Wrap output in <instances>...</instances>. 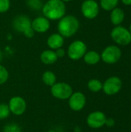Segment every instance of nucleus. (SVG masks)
<instances>
[{"label":"nucleus","instance_id":"1","mask_svg":"<svg viewBox=\"0 0 131 132\" xmlns=\"http://www.w3.org/2000/svg\"><path fill=\"white\" fill-rule=\"evenodd\" d=\"M43 15L49 20H59L65 15L66 5L62 0H48L42 7Z\"/></svg>","mask_w":131,"mask_h":132},{"label":"nucleus","instance_id":"2","mask_svg":"<svg viewBox=\"0 0 131 132\" xmlns=\"http://www.w3.org/2000/svg\"><path fill=\"white\" fill-rule=\"evenodd\" d=\"M57 28L61 36L69 38L77 32L80 28V22L78 19L73 15H64L59 19Z\"/></svg>","mask_w":131,"mask_h":132},{"label":"nucleus","instance_id":"3","mask_svg":"<svg viewBox=\"0 0 131 132\" xmlns=\"http://www.w3.org/2000/svg\"><path fill=\"white\" fill-rule=\"evenodd\" d=\"M12 27L27 38H32L34 36L35 32L32 28V21L25 15H19L15 17L12 21Z\"/></svg>","mask_w":131,"mask_h":132},{"label":"nucleus","instance_id":"4","mask_svg":"<svg viewBox=\"0 0 131 132\" xmlns=\"http://www.w3.org/2000/svg\"><path fill=\"white\" fill-rule=\"evenodd\" d=\"M114 43L120 46H127L131 43V33L129 29L122 26H116L110 32Z\"/></svg>","mask_w":131,"mask_h":132},{"label":"nucleus","instance_id":"5","mask_svg":"<svg viewBox=\"0 0 131 132\" xmlns=\"http://www.w3.org/2000/svg\"><path fill=\"white\" fill-rule=\"evenodd\" d=\"M121 56L122 51L120 47L116 45H110L103 50L100 58L105 63L114 64L120 60Z\"/></svg>","mask_w":131,"mask_h":132},{"label":"nucleus","instance_id":"6","mask_svg":"<svg viewBox=\"0 0 131 132\" xmlns=\"http://www.w3.org/2000/svg\"><path fill=\"white\" fill-rule=\"evenodd\" d=\"M51 94L59 100H68L73 94L72 87L65 82H56L51 87Z\"/></svg>","mask_w":131,"mask_h":132},{"label":"nucleus","instance_id":"7","mask_svg":"<svg viewBox=\"0 0 131 132\" xmlns=\"http://www.w3.org/2000/svg\"><path fill=\"white\" fill-rule=\"evenodd\" d=\"M87 52V46L86 43L81 40L73 41L68 47L67 54L73 60H79L83 57Z\"/></svg>","mask_w":131,"mask_h":132},{"label":"nucleus","instance_id":"8","mask_svg":"<svg viewBox=\"0 0 131 132\" xmlns=\"http://www.w3.org/2000/svg\"><path fill=\"white\" fill-rule=\"evenodd\" d=\"M122 88V80L120 77L113 76L105 80L103 84V91L108 96H113L118 94Z\"/></svg>","mask_w":131,"mask_h":132},{"label":"nucleus","instance_id":"9","mask_svg":"<svg viewBox=\"0 0 131 132\" xmlns=\"http://www.w3.org/2000/svg\"><path fill=\"white\" fill-rule=\"evenodd\" d=\"M100 11V5L95 0H85L81 5L83 15L88 19H93L97 17Z\"/></svg>","mask_w":131,"mask_h":132},{"label":"nucleus","instance_id":"10","mask_svg":"<svg viewBox=\"0 0 131 132\" xmlns=\"http://www.w3.org/2000/svg\"><path fill=\"white\" fill-rule=\"evenodd\" d=\"M10 112L15 116L22 115L26 111V102L25 99L20 96L12 97L8 104Z\"/></svg>","mask_w":131,"mask_h":132},{"label":"nucleus","instance_id":"11","mask_svg":"<svg viewBox=\"0 0 131 132\" xmlns=\"http://www.w3.org/2000/svg\"><path fill=\"white\" fill-rule=\"evenodd\" d=\"M106 120L107 117L103 112L96 111L89 114L86 118V124L91 128L99 129L105 125Z\"/></svg>","mask_w":131,"mask_h":132},{"label":"nucleus","instance_id":"12","mask_svg":"<svg viewBox=\"0 0 131 132\" xmlns=\"http://www.w3.org/2000/svg\"><path fill=\"white\" fill-rule=\"evenodd\" d=\"M69 106L73 111H80L83 110L86 103V98L84 94L80 91L73 92L71 96L68 99Z\"/></svg>","mask_w":131,"mask_h":132},{"label":"nucleus","instance_id":"13","mask_svg":"<svg viewBox=\"0 0 131 132\" xmlns=\"http://www.w3.org/2000/svg\"><path fill=\"white\" fill-rule=\"evenodd\" d=\"M32 28L34 32L43 33L47 32L50 28V22L45 16H39L35 18L32 21Z\"/></svg>","mask_w":131,"mask_h":132},{"label":"nucleus","instance_id":"14","mask_svg":"<svg viewBox=\"0 0 131 132\" xmlns=\"http://www.w3.org/2000/svg\"><path fill=\"white\" fill-rule=\"evenodd\" d=\"M46 43L51 50H57L63 46L64 43V37L59 33H53L48 37Z\"/></svg>","mask_w":131,"mask_h":132},{"label":"nucleus","instance_id":"15","mask_svg":"<svg viewBox=\"0 0 131 132\" xmlns=\"http://www.w3.org/2000/svg\"><path fill=\"white\" fill-rule=\"evenodd\" d=\"M110 21L113 25L116 26H120L124 20L125 18V14L124 12L122 9L119 7H116L113 10L110 11Z\"/></svg>","mask_w":131,"mask_h":132},{"label":"nucleus","instance_id":"16","mask_svg":"<svg viewBox=\"0 0 131 132\" xmlns=\"http://www.w3.org/2000/svg\"><path fill=\"white\" fill-rule=\"evenodd\" d=\"M40 60L44 64L50 65V64L55 63L57 61L58 57H57L55 51H53L52 50H44L41 53Z\"/></svg>","mask_w":131,"mask_h":132},{"label":"nucleus","instance_id":"17","mask_svg":"<svg viewBox=\"0 0 131 132\" xmlns=\"http://www.w3.org/2000/svg\"><path fill=\"white\" fill-rule=\"evenodd\" d=\"M83 58L84 60V62L88 65H95L98 63L101 60L100 55L97 52L93 50L86 52Z\"/></svg>","mask_w":131,"mask_h":132},{"label":"nucleus","instance_id":"18","mask_svg":"<svg viewBox=\"0 0 131 132\" xmlns=\"http://www.w3.org/2000/svg\"><path fill=\"white\" fill-rule=\"evenodd\" d=\"M42 82L46 86L52 87L54 84L56 83V76L53 72L50 70H47L42 73Z\"/></svg>","mask_w":131,"mask_h":132},{"label":"nucleus","instance_id":"19","mask_svg":"<svg viewBox=\"0 0 131 132\" xmlns=\"http://www.w3.org/2000/svg\"><path fill=\"white\" fill-rule=\"evenodd\" d=\"M87 87L90 91L93 93H97L102 90L103 84L100 80L97 79H91L87 83Z\"/></svg>","mask_w":131,"mask_h":132},{"label":"nucleus","instance_id":"20","mask_svg":"<svg viewBox=\"0 0 131 132\" xmlns=\"http://www.w3.org/2000/svg\"><path fill=\"white\" fill-rule=\"evenodd\" d=\"M120 0H100V5L105 11H111L117 7Z\"/></svg>","mask_w":131,"mask_h":132},{"label":"nucleus","instance_id":"21","mask_svg":"<svg viewBox=\"0 0 131 132\" xmlns=\"http://www.w3.org/2000/svg\"><path fill=\"white\" fill-rule=\"evenodd\" d=\"M11 112L7 104H0V120H5L9 117Z\"/></svg>","mask_w":131,"mask_h":132},{"label":"nucleus","instance_id":"22","mask_svg":"<svg viewBox=\"0 0 131 132\" xmlns=\"http://www.w3.org/2000/svg\"><path fill=\"white\" fill-rule=\"evenodd\" d=\"M2 132H22V129L16 123H8L4 126Z\"/></svg>","mask_w":131,"mask_h":132},{"label":"nucleus","instance_id":"23","mask_svg":"<svg viewBox=\"0 0 131 132\" xmlns=\"http://www.w3.org/2000/svg\"><path fill=\"white\" fill-rule=\"evenodd\" d=\"M8 77L9 74L7 69L4 66L0 64V85L5 84L8 80Z\"/></svg>","mask_w":131,"mask_h":132},{"label":"nucleus","instance_id":"24","mask_svg":"<svg viewBox=\"0 0 131 132\" xmlns=\"http://www.w3.org/2000/svg\"><path fill=\"white\" fill-rule=\"evenodd\" d=\"M10 8V0H0V13L7 12Z\"/></svg>","mask_w":131,"mask_h":132},{"label":"nucleus","instance_id":"25","mask_svg":"<svg viewBox=\"0 0 131 132\" xmlns=\"http://www.w3.org/2000/svg\"><path fill=\"white\" fill-rule=\"evenodd\" d=\"M28 5L30 8L33 9H38L42 6V2L39 0H32V1H28Z\"/></svg>","mask_w":131,"mask_h":132},{"label":"nucleus","instance_id":"26","mask_svg":"<svg viewBox=\"0 0 131 132\" xmlns=\"http://www.w3.org/2000/svg\"><path fill=\"white\" fill-rule=\"evenodd\" d=\"M55 53H56V56H57L58 58H62V57H63V56H65V54H66V51H65L62 47H61V48H59V49H57V50H56Z\"/></svg>","mask_w":131,"mask_h":132},{"label":"nucleus","instance_id":"27","mask_svg":"<svg viewBox=\"0 0 131 132\" xmlns=\"http://www.w3.org/2000/svg\"><path fill=\"white\" fill-rule=\"evenodd\" d=\"M115 125V121L110 118H107L106 120V123H105V125H107V127L109 128H111V127H113V125Z\"/></svg>","mask_w":131,"mask_h":132},{"label":"nucleus","instance_id":"28","mask_svg":"<svg viewBox=\"0 0 131 132\" xmlns=\"http://www.w3.org/2000/svg\"><path fill=\"white\" fill-rule=\"evenodd\" d=\"M125 5H131V0H120Z\"/></svg>","mask_w":131,"mask_h":132},{"label":"nucleus","instance_id":"29","mask_svg":"<svg viewBox=\"0 0 131 132\" xmlns=\"http://www.w3.org/2000/svg\"><path fill=\"white\" fill-rule=\"evenodd\" d=\"M2 51L0 50V62L2 61Z\"/></svg>","mask_w":131,"mask_h":132},{"label":"nucleus","instance_id":"30","mask_svg":"<svg viewBox=\"0 0 131 132\" xmlns=\"http://www.w3.org/2000/svg\"><path fill=\"white\" fill-rule=\"evenodd\" d=\"M63 2H70V1H72V0H62Z\"/></svg>","mask_w":131,"mask_h":132},{"label":"nucleus","instance_id":"31","mask_svg":"<svg viewBox=\"0 0 131 132\" xmlns=\"http://www.w3.org/2000/svg\"><path fill=\"white\" fill-rule=\"evenodd\" d=\"M47 132H56L55 130H49Z\"/></svg>","mask_w":131,"mask_h":132},{"label":"nucleus","instance_id":"32","mask_svg":"<svg viewBox=\"0 0 131 132\" xmlns=\"http://www.w3.org/2000/svg\"><path fill=\"white\" fill-rule=\"evenodd\" d=\"M129 30H130V33H131V23H130V27H129Z\"/></svg>","mask_w":131,"mask_h":132},{"label":"nucleus","instance_id":"33","mask_svg":"<svg viewBox=\"0 0 131 132\" xmlns=\"http://www.w3.org/2000/svg\"><path fill=\"white\" fill-rule=\"evenodd\" d=\"M29 1H32V0H29Z\"/></svg>","mask_w":131,"mask_h":132}]
</instances>
